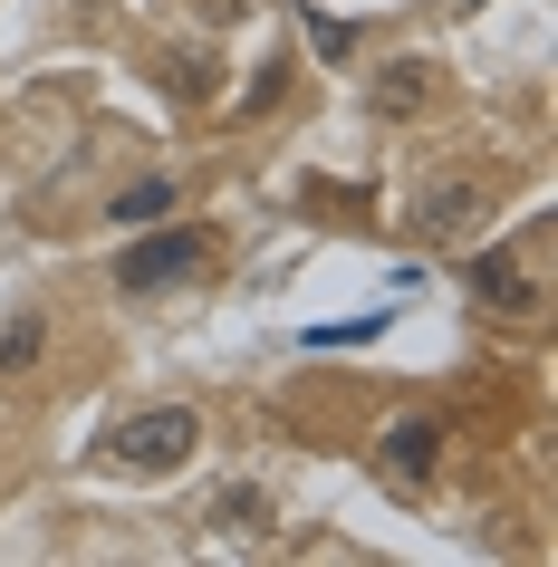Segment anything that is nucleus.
<instances>
[{
    "mask_svg": "<svg viewBox=\"0 0 558 567\" xmlns=\"http://www.w3.org/2000/svg\"><path fill=\"white\" fill-rule=\"evenodd\" d=\"M203 452V423H193V404H145V414H125L97 433V462L116 481H174L183 462Z\"/></svg>",
    "mask_w": 558,
    "mask_h": 567,
    "instance_id": "1",
    "label": "nucleus"
},
{
    "mask_svg": "<svg viewBox=\"0 0 558 567\" xmlns=\"http://www.w3.org/2000/svg\"><path fill=\"white\" fill-rule=\"evenodd\" d=\"M203 260H212L203 231H145L135 250H116V289L125 299H154V289H183Z\"/></svg>",
    "mask_w": 558,
    "mask_h": 567,
    "instance_id": "2",
    "label": "nucleus"
},
{
    "mask_svg": "<svg viewBox=\"0 0 558 567\" xmlns=\"http://www.w3.org/2000/svg\"><path fill=\"white\" fill-rule=\"evenodd\" d=\"M481 221H491V174H434L414 193V231L424 240H463Z\"/></svg>",
    "mask_w": 558,
    "mask_h": 567,
    "instance_id": "3",
    "label": "nucleus"
},
{
    "mask_svg": "<svg viewBox=\"0 0 558 567\" xmlns=\"http://www.w3.org/2000/svg\"><path fill=\"white\" fill-rule=\"evenodd\" d=\"M471 299L500 308V318H539V308H549V279H539L529 250H481V260H471Z\"/></svg>",
    "mask_w": 558,
    "mask_h": 567,
    "instance_id": "4",
    "label": "nucleus"
},
{
    "mask_svg": "<svg viewBox=\"0 0 558 567\" xmlns=\"http://www.w3.org/2000/svg\"><path fill=\"white\" fill-rule=\"evenodd\" d=\"M434 462H443V423H434V414L385 423V443H376V472H385V491H424V481H434Z\"/></svg>",
    "mask_w": 558,
    "mask_h": 567,
    "instance_id": "5",
    "label": "nucleus"
},
{
    "mask_svg": "<svg viewBox=\"0 0 558 567\" xmlns=\"http://www.w3.org/2000/svg\"><path fill=\"white\" fill-rule=\"evenodd\" d=\"M203 529H212V538H232V548H251V538H270V491H261V481H232V491H212Z\"/></svg>",
    "mask_w": 558,
    "mask_h": 567,
    "instance_id": "6",
    "label": "nucleus"
},
{
    "mask_svg": "<svg viewBox=\"0 0 558 567\" xmlns=\"http://www.w3.org/2000/svg\"><path fill=\"white\" fill-rule=\"evenodd\" d=\"M424 96H434V59H385L376 78H366V106H376V116H414Z\"/></svg>",
    "mask_w": 558,
    "mask_h": 567,
    "instance_id": "7",
    "label": "nucleus"
},
{
    "mask_svg": "<svg viewBox=\"0 0 558 567\" xmlns=\"http://www.w3.org/2000/svg\"><path fill=\"white\" fill-rule=\"evenodd\" d=\"M39 347H49V318H39V308H0V385L30 375Z\"/></svg>",
    "mask_w": 558,
    "mask_h": 567,
    "instance_id": "8",
    "label": "nucleus"
},
{
    "mask_svg": "<svg viewBox=\"0 0 558 567\" xmlns=\"http://www.w3.org/2000/svg\"><path fill=\"white\" fill-rule=\"evenodd\" d=\"M164 212H174V183L145 174V183H125L116 203H106V221H164Z\"/></svg>",
    "mask_w": 558,
    "mask_h": 567,
    "instance_id": "9",
    "label": "nucleus"
},
{
    "mask_svg": "<svg viewBox=\"0 0 558 567\" xmlns=\"http://www.w3.org/2000/svg\"><path fill=\"white\" fill-rule=\"evenodd\" d=\"M298 30H308V49H318L327 68H347V59H356V30H347V20H327V10H298Z\"/></svg>",
    "mask_w": 558,
    "mask_h": 567,
    "instance_id": "10",
    "label": "nucleus"
},
{
    "mask_svg": "<svg viewBox=\"0 0 558 567\" xmlns=\"http://www.w3.org/2000/svg\"><path fill=\"white\" fill-rule=\"evenodd\" d=\"M164 87H174L183 106H203V96H212V59H203V49H183V59H164Z\"/></svg>",
    "mask_w": 558,
    "mask_h": 567,
    "instance_id": "11",
    "label": "nucleus"
},
{
    "mask_svg": "<svg viewBox=\"0 0 558 567\" xmlns=\"http://www.w3.org/2000/svg\"><path fill=\"white\" fill-rule=\"evenodd\" d=\"M366 337H385V308L376 318H347V328H308V347H366Z\"/></svg>",
    "mask_w": 558,
    "mask_h": 567,
    "instance_id": "12",
    "label": "nucleus"
},
{
    "mask_svg": "<svg viewBox=\"0 0 558 567\" xmlns=\"http://www.w3.org/2000/svg\"><path fill=\"white\" fill-rule=\"evenodd\" d=\"M280 87H290V78H280V59H261V78H251V87H241V106H251V116H261V106H280Z\"/></svg>",
    "mask_w": 558,
    "mask_h": 567,
    "instance_id": "13",
    "label": "nucleus"
}]
</instances>
